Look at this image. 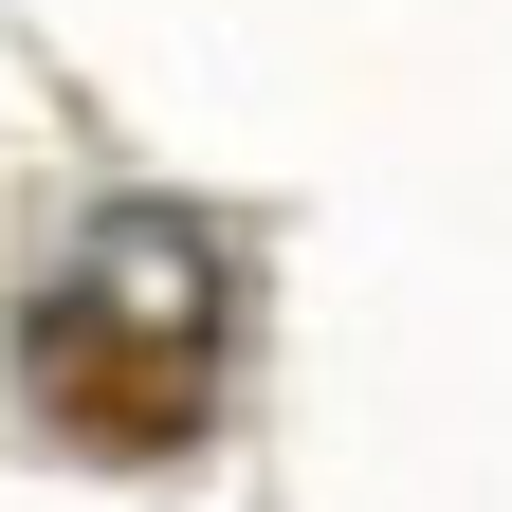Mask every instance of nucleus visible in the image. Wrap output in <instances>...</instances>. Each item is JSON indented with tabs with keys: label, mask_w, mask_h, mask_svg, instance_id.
Wrapping results in <instances>:
<instances>
[{
	"label": "nucleus",
	"mask_w": 512,
	"mask_h": 512,
	"mask_svg": "<svg viewBox=\"0 0 512 512\" xmlns=\"http://www.w3.org/2000/svg\"><path fill=\"white\" fill-rule=\"evenodd\" d=\"M19 366H37V403L74 421V439L165 458V439L220 403V238L183 220V202L74 220V256H55L37 311H19Z\"/></svg>",
	"instance_id": "1"
}]
</instances>
